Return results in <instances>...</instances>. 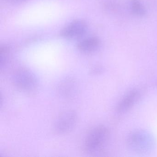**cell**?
<instances>
[{"label": "cell", "mask_w": 157, "mask_h": 157, "mask_svg": "<svg viewBox=\"0 0 157 157\" xmlns=\"http://www.w3.org/2000/svg\"><path fill=\"white\" fill-rule=\"evenodd\" d=\"M101 41L97 37H87L81 40L77 44L78 50L82 53L89 54L95 52L100 47Z\"/></svg>", "instance_id": "cell-8"}, {"label": "cell", "mask_w": 157, "mask_h": 157, "mask_svg": "<svg viewBox=\"0 0 157 157\" xmlns=\"http://www.w3.org/2000/svg\"><path fill=\"white\" fill-rule=\"evenodd\" d=\"M79 91L77 81L72 77H67L59 82L57 87L59 96L64 100L71 101L77 96Z\"/></svg>", "instance_id": "cell-5"}, {"label": "cell", "mask_w": 157, "mask_h": 157, "mask_svg": "<svg viewBox=\"0 0 157 157\" xmlns=\"http://www.w3.org/2000/svg\"><path fill=\"white\" fill-rule=\"evenodd\" d=\"M155 86L157 87V81L156 82V83H155Z\"/></svg>", "instance_id": "cell-11"}, {"label": "cell", "mask_w": 157, "mask_h": 157, "mask_svg": "<svg viewBox=\"0 0 157 157\" xmlns=\"http://www.w3.org/2000/svg\"><path fill=\"white\" fill-rule=\"evenodd\" d=\"M130 9L132 12L138 16H144L147 13L145 8L139 0H131Z\"/></svg>", "instance_id": "cell-9"}, {"label": "cell", "mask_w": 157, "mask_h": 157, "mask_svg": "<svg viewBox=\"0 0 157 157\" xmlns=\"http://www.w3.org/2000/svg\"><path fill=\"white\" fill-rule=\"evenodd\" d=\"M128 147L139 154L149 153L154 149L156 141L152 134L148 131L138 129L130 133L126 139Z\"/></svg>", "instance_id": "cell-2"}, {"label": "cell", "mask_w": 157, "mask_h": 157, "mask_svg": "<svg viewBox=\"0 0 157 157\" xmlns=\"http://www.w3.org/2000/svg\"><path fill=\"white\" fill-rule=\"evenodd\" d=\"M88 25L82 20H76L70 23L61 29L60 35L65 39H77L83 36L87 32Z\"/></svg>", "instance_id": "cell-6"}, {"label": "cell", "mask_w": 157, "mask_h": 157, "mask_svg": "<svg viewBox=\"0 0 157 157\" xmlns=\"http://www.w3.org/2000/svg\"><path fill=\"white\" fill-rule=\"evenodd\" d=\"M141 93L138 89H134L127 94L121 100L117 107V112L123 113L130 110L138 101Z\"/></svg>", "instance_id": "cell-7"}, {"label": "cell", "mask_w": 157, "mask_h": 157, "mask_svg": "<svg viewBox=\"0 0 157 157\" xmlns=\"http://www.w3.org/2000/svg\"><path fill=\"white\" fill-rule=\"evenodd\" d=\"M12 82L18 90L27 94L35 93L39 88L37 77L33 71L25 68L14 71L11 77Z\"/></svg>", "instance_id": "cell-3"}, {"label": "cell", "mask_w": 157, "mask_h": 157, "mask_svg": "<svg viewBox=\"0 0 157 157\" xmlns=\"http://www.w3.org/2000/svg\"><path fill=\"white\" fill-rule=\"evenodd\" d=\"M104 71V69L101 67H96L90 71V73L93 75H97L101 74Z\"/></svg>", "instance_id": "cell-10"}, {"label": "cell", "mask_w": 157, "mask_h": 157, "mask_svg": "<svg viewBox=\"0 0 157 157\" xmlns=\"http://www.w3.org/2000/svg\"><path fill=\"white\" fill-rule=\"evenodd\" d=\"M109 128L103 125L92 128L84 138L82 143L83 151L88 154L96 155L106 150L110 139Z\"/></svg>", "instance_id": "cell-1"}, {"label": "cell", "mask_w": 157, "mask_h": 157, "mask_svg": "<svg viewBox=\"0 0 157 157\" xmlns=\"http://www.w3.org/2000/svg\"><path fill=\"white\" fill-rule=\"evenodd\" d=\"M78 121V115L75 111H64L56 118L53 125V130L57 135H66L74 129Z\"/></svg>", "instance_id": "cell-4"}]
</instances>
